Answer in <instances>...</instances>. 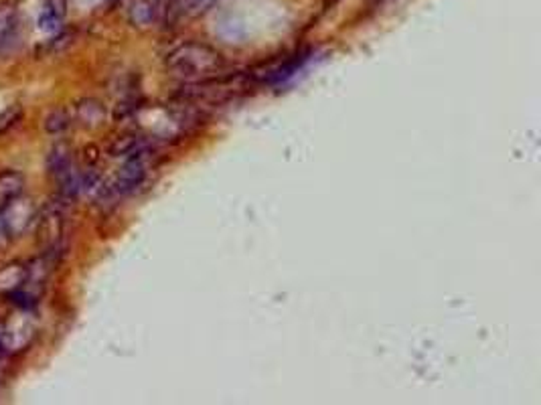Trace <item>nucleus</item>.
Returning <instances> with one entry per match:
<instances>
[{"instance_id": "f03ea898", "label": "nucleus", "mask_w": 541, "mask_h": 405, "mask_svg": "<svg viewBox=\"0 0 541 405\" xmlns=\"http://www.w3.org/2000/svg\"><path fill=\"white\" fill-rule=\"evenodd\" d=\"M0 218H3L6 235L20 237L31 229L37 211H35L33 201L23 197V193H20L17 197L0 201Z\"/></svg>"}, {"instance_id": "6e6552de", "label": "nucleus", "mask_w": 541, "mask_h": 405, "mask_svg": "<svg viewBox=\"0 0 541 405\" xmlns=\"http://www.w3.org/2000/svg\"><path fill=\"white\" fill-rule=\"evenodd\" d=\"M69 126H72V118L66 110H53L51 114H47L43 128L47 134H61V132H66Z\"/></svg>"}, {"instance_id": "9b49d317", "label": "nucleus", "mask_w": 541, "mask_h": 405, "mask_svg": "<svg viewBox=\"0 0 541 405\" xmlns=\"http://www.w3.org/2000/svg\"><path fill=\"white\" fill-rule=\"evenodd\" d=\"M20 120H23V108H20L19 103L6 108L3 114H0V136L6 134V132H11Z\"/></svg>"}, {"instance_id": "ddd939ff", "label": "nucleus", "mask_w": 541, "mask_h": 405, "mask_svg": "<svg viewBox=\"0 0 541 405\" xmlns=\"http://www.w3.org/2000/svg\"><path fill=\"white\" fill-rule=\"evenodd\" d=\"M11 298H12V302L20 306V309H31V306H33V298L29 294H25V292H20V290L11 292Z\"/></svg>"}, {"instance_id": "423d86ee", "label": "nucleus", "mask_w": 541, "mask_h": 405, "mask_svg": "<svg viewBox=\"0 0 541 405\" xmlns=\"http://www.w3.org/2000/svg\"><path fill=\"white\" fill-rule=\"evenodd\" d=\"M25 179L23 174L17 171H3L0 172V201H6L11 197L23 193Z\"/></svg>"}, {"instance_id": "7ed1b4c3", "label": "nucleus", "mask_w": 541, "mask_h": 405, "mask_svg": "<svg viewBox=\"0 0 541 405\" xmlns=\"http://www.w3.org/2000/svg\"><path fill=\"white\" fill-rule=\"evenodd\" d=\"M146 177V163H144V152L140 155H132L126 160L124 166L118 172V177L114 183L110 187H102L104 193L114 195V197H122V195H128L135 191L138 185H143V180Z\"/></svg>"}, {"instance_id": "2eb2a0df", "label": "nucleus", "mask_w": 541, "mask_h": 405, "mask_svg": "<svg viewBox=\"0 0 541 405\" xmlns=\"http://www.w3.org/2000/svg\"><path fill=\"white\" fill-rule=\"evenodd\" d=\"M3 351H4V348H3V340H0V353H3Z\"/></svg>"}, {"instance_id": "f8f14e48", "label": "nucleus", "mask_w": 541, "mask_h": 405, "mask_svg": "<svg viewBox=\"0 0 541 405\" xmlns=\"http://www.w3.org/2000/svg\"><path fill=\"white\" fill-rule=\"evenodd\" d=\"M41 29L45 31H58L61 25V11L55 9V6H47L43 15H41Z\"/></svg>"}, {"instance_id": "9d476101", "label": "nucleus", "mask_w": 541, "mask_h": 405, "mask_svg": "<svg viewBox=\"0 0 541 405\" xmlns=\"http://www.w3.org/2000/svg\"><path fill=\"white\" fill-rule=\"evenodd\" d=\"M77 114H80L81 122L100 124L104 118V108H102V103H97L94 100H83L80 106H77Z\"/></svg>"}, {"instance_id": "0eeeda50", "label": "nucleus", "mask_w": 541, "mask_h": 405, "mask_svg": "<svg viewBox=\"0 0 541 405\" xmlns=\"http://www.w3.org/2000/svg\"><path fill=\"white\" fill-rule=\"evenodd\" d=\"M158 12L160 9L154 3H149V0H138V3H135V6L130 9V19L132 23L144 27L151 25L152 20L158 17Z\"/></svg>"}, {"instance_id": "20e7f679", "label": "nucleus", "mask_w": 541, "mask_h": 405, "mask_svg": "<svg viewBox=\"0 0 541 405\" xmlns=\"http://www.w3.org/2000/svg\"><path fill=\"white\" fill-rule=\"evenodd\" d=\"M19 31V11L12 4L0 6V53L15 43Z\"/></svg>"}, {"instance_id": "1a4fd4ad", "label": "nucleus", "mask_w": 541, "mask_h": 405, "mask_svg": "<svg viewBox=\"0 0 541 405\" xmlns=\"http://www.w3.org/2000/svg\"><path fill=\"white\" fill-rule=\"evenodd\" d=\"M220 3V0H174V11L185 12V15H203V12H207L209 9H213V6Z\"/></svg>"}, {"instance_id": "4468645a", "label": "nucleus", "mask_w": 541, "mask_h": 405, "mask_svg": "<svg viewBox=\"0 0 541 405\" xmlns=\"http://www.w3.org/2000/svg\"><path fill=\"white\" fill-rule=\"evenodd\" d=\"M9 240V235H6V229H4V223H3V218H0V241Z\"/></svg>"}, {"instance_id": "39448f33", "label": "nucleus", "mask_w": 541, "mask_h": 405, "mask_svg": "<svg viewBox=\"0 0 541 405\" xmlns=\"http://www.w3.org/2000/svg\"><path fill=\"white\" fill-rule=\"evenodd\" d=\"M69 166H72V155H69L67 146H53V149L47 152V172H51L53 177H59Z\"/></svg>"}, {"instance_id": "f257e3e1", "label": "nucleus", "mask_w": 541, "mask_h": 405, "mask_svg": "<svg viewBox=\"0 0 541 405\" xmlns=\"http://www.w3.org/2000/svg\"><path fill=\"white\" fill-rule=\"evenodd\" d=\"M165 65L182 81H209L226 72L228 63L217 49L197 41H187L166 53Z\"/></svg>"}]
</instances>
